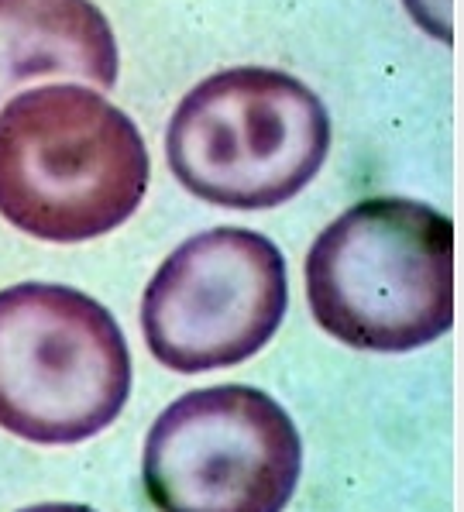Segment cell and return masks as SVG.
I'll use <instances>...</instances> for the list:
<instances>
[{
  "instance_id": "cell-1",
  "label": "cell",
  "mask_w": 464,
  "mask_h": 512,
  "mask_svg": "<svg viewBox=\"0 0 464 512\" xmlns=\"http://www.w3.org/2000/svg\"><path fill=\"white\" fill-rule=\"evenodd\" d=\"M148 148L121 107L73 83L25 90L0 110V217L42 241L114 231L145 200Z\"/></svg>"
},
{
  "instance_id": "cell-2",
  "label": "cell",
  "mask_w": 464,
  "mask_h": 512,
  "mask_svg": "<svg viewBox=\"0 0 464 512\" xmlns=\"http://www.w3.org/2000/svg\"><path fill=\"white\" fill-rule=\"evenodd\" d=\"M306 299L313 320L348 348H427L454 324L451 217L399 196L355 203L313 241Z\"/></svg>"
},
{
  "instance_id": "cell-3",
  "label": "cell",
  "mask_w": 464,
  "mask_h": 512,
  "mask_svg": "<svg viewBox=\"0 0 464 512\" xmlns=\"http://www.w3.org/2000/svg\"><path fill=\"white\" fill-rule=\"evenodd\" d=\"M324 100L282 69L238 66L207 76L169 121V169L193 196L231 210L293 200L327 162Z\"/></svg>"
},
{
  "instance_id": "cell-4",
  "label": "cell",
  "mask_w": 464,
  "mask_h": 512,
  "mask_svg": "<svg viewBox=\"0 0 464 512\" xmlns=\"http://www.w3.org/2000/svg\"><path fill=\"white\" fill-rule=\"evenodd\" d=\"M131 396V354L93 296L49 282L0 293V427L31 444L104 433Z\"/></svg>"
},
{
  "instance_id": "cell-5",
  "label": "cell",
  "mask_w": 464,
  "mask_h": 512,
  "mask_svg": "<svg viewBox=\"0 0 464 512\" xmlns=\"http://www.w3.org/2000/svg\"><path fill=\"white\" fill-rule=\"evenodd\" d=\"M303 471L296 423L255 385L186 392L152 423L141 478L159 512H282Z\"/></svg>"
},
{
  "instance_id": "cell-6",
  "label": "cell",
  "mask_w": 464,
  "mask_h": 512,
  "mask_svg": "<svg viewBox=\"0 0 464 512\" xmlns=\"http://www.w3.org/2000/svg\"><path fill=\"white\" fill-rule=\"evenodd\" d=\"M286 258L245 227L179 244L141 299V334L162 368L200 375L258 354L286 317Z\"/></svg>"
},
{
  "instance_id": "cell-7",
  "label": "cell",
  "mask_w": 464,
  "mask_h": 512,
  "mask_svg": "<svg viewBox=\"0 0 464 512\" xmlns=\"http://www.w3.org/2000/svg\"><path fill=\"white\" fill-rule=\"evenodd\" d=\"M114 28L93 0H0V100L35 80L117 83Z\"/></svg>"
},
{
  "instance_id": "cell-8",
  "label": "cell",
  "mask_w": 464,
  "mask_h": 512,
  "mask_svg": "<svg viewBox=\"0 0 464 512\" xmlns=\"http://www.w3.org/2000/svg\"><path fill=\"white\" fill-rule=\"evenodd\" d=\"M21 512H97V509L73 506V502H55V506H31V509H21Z\"/></svg>"
}]
</instances>
